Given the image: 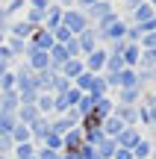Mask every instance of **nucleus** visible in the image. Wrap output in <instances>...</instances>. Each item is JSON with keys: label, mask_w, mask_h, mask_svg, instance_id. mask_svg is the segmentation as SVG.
<instances>
[{"label": "nucleus", "mask_w": 156, "mask_h": 159, "mask_svg": "<svg viewBox=\"0 0 156 159\" xmlns=\"http://www.w3.org/2000/svg\"><path fill=\"white\" fill-rule=\"evenodd\" d=\"M15 91H38V74L27 62L15 68Z\"/></svg>", "instance_id": "nucleus-1"}, {"label": "nucleus", "mask_w": 156, "mask_h": 159, "mask_svg": "<svg viewBox=\"0 0 156 159\" xmlns=\"http://www.w3.org/2000/svg\"><path fill=\"white\" fill-rule=\"evenodd\" d=\"M106 59H109V50L97 47V50H91L82 62H86V71H88V74H103V71H106Z\"/></svg>", "instance_id": "nucleus-2"}, {"label": "nucleus", "mask_w": 156, "mask_h": 159, "mask_svg": "<svg viewBox=\"0 0 156 159\" xmlns=\"http://www.w3.org/2000/svg\"><path fill=\"white\" fill-rule=\"evenodd\" d=\"M29 133H33V142H35V148H41V142H44L47 136H50V118L47 115H38V118L29 124Z\"/></svg>", "instance_id": "nucleus-3"}, {"label": "nucleus", "mask_w": 156, "mask_h": 159, "mask_svg": "<svg viewBox=\"0 0 156 159\" xmlns=\"http://www.w3.org/2000/svg\"><path fill=\"white\" fill-rule=\"evenodd\" d=\"M141 139H145V133H141L139 127H124V130H121V136H118L115 142H118V148H127V150H133L136 144L141 142Z\"/></svg>", "instance_id": "nucleus-4"}, {"label": "nucleus", "mask_w": 156, "mask_h": 159, "mask_svg": "<svg viewBox=\"0 0 156 159\" xmlns=\"http://www.w3.org/2000/svg\"><path fill=\"white\" fill-rule=\"evenodd\" d=\"M82 144H86L82 130H80V127H74V130H68V133L62 136V153H68V150H80Z\"/></svg>", "instance_id": "nucleus-5"}, {"label": "nucleus", "mask_w": 156, "mask_h": 159, "mask_svg": "<svg viewBox=\"0 0 156 159\" xmlns=\"http://www.w3.org/2000/svg\"><path fill=\"white\" fill-rule=\"evenodd\" d=\"M56 83H59V71L47 68L38 74V91H44V94H56Z\"/></svg>", "instance_id": "nucleus-6"}, {"label": "nucleus", "mask_w": 156, "mask_h": 159, "mask_svg": "<svg viewBox=\"0 0 156 159\" xmlns=\"http://www.w3.org/2000/svg\"><path fill=\"white\" fill-rule=\"evenodd\" d=\"M29 44H35L38 50H50L53 44H56V39H53V33L50 30H33V35H29Z\"/></svg>", "instance_id": "nucleus-7"}, {"label": "nucleus", "mask_w": 156, "mask_h": 159, "mask_svg": "<svg viewBox=\"0 0 156 159\" xmlns=\"http://www.w3.org/2000/svg\"><path fill=\"white\" fill-rule=\"evenodd\" d=\"M62 27H68L74 35H80L82 30H86V15H80V12H65L62 15Z\"/></svg>", "instance_id": "nucleus-8"}, {"label": "nucleus", "mask_w": 156, "mask_h": 159, "mask_svg": "<svg viewBox=\"0 0 156 159\" xmlns=\"http://www.w3.org/2000/svg\"><path fill=\"white\" fill-rule=\"evenodd\" d=\"M112 112H115V100H112L109 94H103V97H97V100H94V112H91V115H97L100 121H106Z\"/></svg>", "instance_id": "nucleus-9"}, {"label": "nucleus", "mask_w": 156, "mask_h": 159, "mask_svg": "<svg viewBox=\"0 0 156 159\" xmlns=\"http://www.w3.org/2000/svg\"><path fill=\"white\" fill-rule=\"evenodd\" d=\"M141 89H118V100L115 103H124V106H139L141 103Z\"/></svg>", "instance_id": "nucleus-10"}, {"label": "nucleus", "mask_w": 156, "mask_h": 159, "mask_svg": "<svg viewBox=\"0 0 156 159\" xmlns=\"http://www.w3.org/2000/svg\"><path fill=\"white\" fill-rule=\"evenodd\" d=\"M118 89H139V71L136 68L118 71Z\"/></svg>", "instance_id": "nucleus-11"}, {"label": "nucleus", "mask_w": 156, "mask_h": 159, "mask_svg": "<svg viewBox=\"0 0 156 159\" xmlns=\"http://www.w3.org/2000/svg\"><path fill=\"white\" fill-rule=\"evenodd\" d=\"M124 65H127V68H139V59H141V44H124Z\"/></svg>", "instance_id": "nucleus-12"}, {"label": "nucleus", "mask_w": 156, "mask_h": 159, "mask_svg": "<svg viewBox=\"0 0 156 159\" xmlns=\"http://www.w3.org/2000/svg\"><path fill=\"white\" fill-rule=\"evenodd\" d=\"M82 71H86V62H82V59H68V62L62 65V71H59V74H62V77H68L71 83H74V80L80 77Z\"/></svg>", "instance_id": "nucleus-13"}, {"label": "nucleus", "mask_w": 156, "mask_h": 159, "mask_svg": "<svg viewBox=\"0 0 156 159\" xmlns=\"http://www.w3.org/2000/svg\"><path fill=\"white\" fill-rule=\"evenodd\" d=\"M21 100H18V91H0V112H18Z\"/></svg>", "instance_id": "nucleus-14"}, {"label": "nucleus", "mask_w": 156, "mask_h": 159, "mask_svg": "<svg viewBox=\"0 0 156 159\" xmlns=\"http://www.w3.org/2000/svg\"><path fill=\"white\" fill-rule=\"evenodd\" d=\"M77 41H80V50L82 53H86V56H88V53H91V50H97V39H94V33H91V30H82V33L80 35H77Z\"/></svg>", "instance_id": "nucleus-15"}, {"label": "nucleus", "mask_w": 156, "mask_h": 159, "mask_svg": "<svg viewBox=\"0 0 156 159\" xmlns=\"http://www.w3.org/2000/svg\"><path fill=\"white\" fill-rule=\"evenodd\" d=\"M121 130H124V121L115 118V115H109V118L103 121V136L106 139H118V136H121Z\"/></svg>", "instance_id": "nucleus-16"}, {"label": "nucleus", "mask_w": 156, "mask_h": 159, "mask_svg": "<svg viewBox=\"0 0 156 159\" xmlns=\"http://www.w3.org/2000/svg\"><path fill=\"white\" fill-rule=\"evenodd\" d=\"M35 153H38L35 142H24V144H15L12 148V159H33Z\"/></svg>", "instance_id": "nucleus-17"}, {"label": "nucleus", "mask_w": 156, "mask_h": 159, "mask_svg": "<svg viewBox=\"0 0 156 159\" xmlns=\"http://www.w3.org/2000/svg\"><path fill=\"white\" fill-rule=\"evenodd\" d=\"M38 115H41V112H38V106H18L15 118H18V124H27V127H29L35 118H38Z\"/></svg>", "instance_id": "nucleus-18"}, {"label": "nucleus", "mask_w": 156, "mask_h": 159, "mask_svg": "<svg viewBox=\"0 0 156 159\" xmlns=\"http://www.w3.org/2000/svg\"><path fill=\"white\" fill-rule=\"evenodd\" d=\"M150 156H153V144H150V139L145 136V139L133 148V159H150Z\"/></svg>", "instance_id": "nucleus-19"}, {"label": "nucleus", "mask_w": 156, "mask_h": 159, "mask_svg": "<svg viewBox=\"0 0 156 159\" xmlns=\"http://www.w3.org/2000/svg\"><path fill=\"white\" fill-rule=\"evenodd\" d=\"M15 124H18L15 112H0V136H12Z\"/></svg>", "instance_id": "nucleus-20"}, {"label": "nucleus", "mask_w": 156, "mask_h": 159, "mask_svg": "<svg viewBox=\"0 0 156 159\" xmlns=\"http://www.w3.org/2000/svg\"><path fill=\"white\" fill-rule=\"evenodd\" d=\"M94 100H97V97H94V94H82L80 97V103H77V112H80V118H86V115H91L94 112Z\"/></svg>", "instance_id": "nucleus-21"}, {"label": "nucleus", "mask_w": 156, "mask_h": 159, "mask_svg": "<svg viewBox=\"0 0 156 159\" xmlns=\"http://www.w3.org/2000/svg\"><path fill=\"white\" fill-rule=\"evenodd\" d=\"M115 150H118V142H115V139H103V142L97 144V156L100 159H112V156H115Z\"/></svg>", "instance_id": "nucleus-22"}, {"label": "nucleus", "mask_w": 156, "mask_h": 159, "mask_svg": "<svg viewBox=\"0 0 156 159\" xmlns=\"http://www.w3.org/2000/svg\"><path fill=\"white\" fill-rule=\"evenodd\" d=\"M33 24H29V21H18L15 24V27H12V39H24V41H27L29 39V35H33Z\"/></svg>", "instance_id": "nucleus-23"}, {"label": "nucleus", "mask_w": 156, "mask_h": 159, "mask_svg": "<svg viewBox=\"0 0 156 159\" xmlns=\"http://www.w3.org/2000/svg\"><path fill=\"white\" fill-rule=\"evenodd\" d=\"M12 142H15V144L33 142V133H29V127H27V124H15V130H12Z\"/></svg>", "instance_id": "nucleus-24"}, {"label": "nucleus", "mask_w": 156, "mask_h": 159, "mask_svg": "<svg viewBox=\"0 0 156 159\" xmlns=\"http://www.w3.org/2000/svg\"><path fill=\"white\" fill-rule=\"evenodd\" d=\"M35 106H38L41 115H47L50 118L53 115V94H44V91H38V100H35Z\"/></svg>", "instance_id": "nucleus-25"}, {"label": "nucleus", "mask_w": 156, "mask_h": 159, "mask_svg": "<svg viewBox=\"0 0 156 159\" xmlns=\"http://www.w3.org/2000/svg\"><path fill=\"white\" fill-rule=\"evenodd\" d=\"M91 83H94V74H88V71H82L80 77L74 80V89H80L82 94H88V91H91Z\"/></svg>", "instance_id": "nucleus-26"}, {"label": "nucleus", "mask_w": 156, "mask_h": 159, "mask_svg": "<svg viewBox=\"0 0 156 159\" xmlns=\"http://www.w3.org/2000/svg\"><path fill=\"white\" fill-rule=\"evenodd\" d=\"M41 148H47V150H59V153H62V136H59V133H50V136L41 142Z\"/></svg>", "instance_id": "nucleus-27"}, {"label": "nucleus", "mask_w": 156, "mask_h": 159, "mask_svg": "<svg viewBox=\"0 0 156 159\" xmlns=\"http://www.w3.org/2000/svg\"><path fill=\"white\" fill-rule=\"evenodd\" d=\"M133 18H136V24H145V21H150V18H153V6H139Z\"/></svg>", "instance_id": "nucleus-28"}, {"label": "nucleus", "mask_w": 156, "mask_h": 159, "mask_svg": "<svg viewBox=\"0 0 156 159\" xmlns=\"http://www.w3.org/2000/svg\"><path fill=\"white\" fill-rule=\"evenodd\" d=\"M12 89H15V71L9 68L3 77H0V91H12Z\"/></svg>", "instance_id": "nucleus-29"}, {"label": "nucleus", "mask_w": 156, "mask_h": 159, "mask_svg": "<svg viewBox=\"0 0 156 159\" xmlns=\"http://www.w3.org/2000/svg\"><path fill=\"white\" fill-rule=\"evenodd\" d=\"M27 44H29V41H24V39H9V50L15 53V56L27 53Z\"/></svg>", "instance_id": "nucleus-30"}, {"label": "nucleus", "mask_w": 156, "mask_h": 159, "mask_svg": "<svg viewBox=\"0 0 156 159\" xmlns=\"http://www.w3.org/2000/svg\"><path fill=\"white\" fill-rule=\"evenodd\" d=\"M80 97H82V91H80V89H74V85H71V89L65 91V100H68V106H71V109H74L77 103H80Z\"/></svg>", "instance_id": "nucleus-31"}, {"label": "nucleus", "mask_w": 156, "mask_h": 159, "mask_svg": "<svg viewBox=\"0 0 156 159\" xmlns=\"http://www.w3.org/2000/svg\"><path fill=\"white\" fill-rule=\"evenodd\" d=\"M12 148H15L12 136H0V156H12Z\"/></svg>", "instance_id": "nucleus-32"}, {"label": "nucleus", "mask_w": 156, "mask_h": 159, "mask_svg": "<svg viewBox=\"0 0 156 159\" xmlns=\"http://www.w3.org/2000/svg\"><path fill=\"white\" fill-rule=\"evenodd\" d=\"M80 159H100V156H97V148H91V144H82V148H80Z\"/></svg>", "instance_id": "nucleus-33"}, {"label": "nucleus", "mask_w": 156, "mask_h": 159, "mask_svg": "<svg viewBox=\"0 0 156 159\" xmlns=\"http://www.w3.org/2000/svg\"><path fill=\"white\" fill-rule=\"evenodd\" d=\"M38 159H62V153L59 150H47V148H38V153H35Z\"/></svg>", "instance_id": "nucleus-34"}, {"label": "nucleus", "mask_w": 156, "mask_h": 159, "mask_svg": "<svg viewBox=\"0 0 156 159\" xmlns=\"http://www.w3.org/2000/svg\"><path fill=\"white\" fill-rule=\"evenodd\" d=\"M12 59H15V53L9 50V44H0V62H6V65H9Z\"/></svg>", "instance_id": "nucleus-35"}, {"label": "nucleus", "mask_w": 156, "mask_h": 159, "mask_svg": "<svg viewBox=\"0 0 156 159\" xmlns=\"http://www.w3.org/2000/svg\"><path fill=\"white\" fill-rule=\"evenodd\" d=\"M112 159H133V150H127V148H118Z\"/></svg>", "instance_id": "nucleus-36"}, {"label": "nucleus", "mask_w": 156, "mask_h": 159, "mask_svg": "<svg viewBox=\"0 0 156 159\" xmlns=\"http://www.w3.org/2000/svg\"><path fill=\"white\" fill-rule=\"evenodd\" d=\"M21 6H24V0H12V3H9V12H15V9H21Z\"/></svg>", "instance_id": "nucleus-37"}, {"label": "nucleus", "mask_w": 156, "mask_h": 159, "mask_svg": "<svg viewBox=\"0 0 156 159\" xmlns=\"http://www.w3.org/2000/svg\"><path fill=\"white\" fill-rule=\"evenodd\" d=\"M6 27V12H0V30Z\"/></svg>", "instance_id": "nucleus-38"}, {"label": "nucleus", "mask_w": 156, "mask_h": 159, "mask_svg": "<svg viewBox=\"0 0 156 159\" xmlns=\"http://www.w3.org/2000/svg\"><path fill=\"white\" fill-rule=\"evenodd\" d=\"M6 71H9V65H6V62H0V77H3Z\"/></svg>", "instance_id": "nucleus-39"}, {"label": "nucleus", "mask_w": 156, "mask_h": 159, "mask_svg": "<svg viewBox=\"0 0 156 159\" xmlns=\"http://www.w3.org/2000/svg\"><path fill=\"white\" fill-rule=\"evenodd\" d=\"M147 139H150V144H153V150H156V133H150Z\"/></svg>", "instance_id": "nucleus-40"}, {"label": "nucleus", "mask_w": 156, "mask_h": 159, "mask_svg": "<svg viewBox=\"0 0 156 159\" xmlns=\"http://www.w3.org/2000/svg\"><path fill=\"white\" fill-rule=\"evenodd\" d=\"M0 44H3V30H0Z\"/></svg>", "instance_id": "nucleus-41"}, {"label": "nucleus", "mask_w": 156, "mask_h": 159, "mask_svg": "<svg viewBox=\"0 0 156 159\" xmlns=\"http://www.w3.org/2000/svg\"><path fill=\"white\" fill-rule=\"evenodd\" d=\"M0 159H12V156H0Z\"/></svg>", "instance_id": "nucleus-42"}, {"label": "nucleus", "mask_w": 156, "mask_h": 159, "mask_svg": "<svg viewBox=\"0 0 156 159\" xmlns=\"http://www.w3.org/2000/svg\"><path fill=\"white\" fill-rule=\"evenodd\" d=\"M150 159H156V150H153V156H150Z\"/></svg>", "instance_id": "nucleus-43"}, {"label": "nucleus", "mask_w": 156, "mask_h": 159, "mask_svg": "<svg viewBox=\"0 0 156 159\" xmlns=\"http://www.w3.org/2000/svg\"><path fill=\"white\" fill-rule=\"evenodd\" d=\"M62 3H71V0H62Z\"/></svg>", "instance_id": "nucleus-44"}, {"label": "nucleus", "mask_w": 156, "mask_h": 159, "mask_svg": "<svg viewBox=\"0 0 156 159\" xmlns=\"http://www.w3.org/2000/svg\"><path fill=\"white\" fill-rule=\"evenodd\" d=\"M153 91H156V85H153Z\"/></svg>", "instance_id": "nucleus-45"}]
</instances>
